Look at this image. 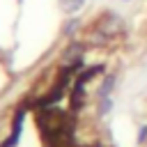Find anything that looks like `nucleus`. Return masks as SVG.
Wrapping results in <instances>:
<instances>
[{"label": "nucleus", "instance_id": "nucleus-1", "mask_svg": "<svg viewBox=\"0 0 147 147\" xmlns=\"http://www.w3.org/2000/svg\"><path fill=\"white\" fill-rule=\"evenodd\" d=\"M119 30H122V18H119V16H115V14H106V16L99 21V32H101V37H103V39L115 37Z\"/></svg>", "mask_w": 147, "mask_h": 147}, {"label": "nucleus", "instance_id": "nucleus-2", "mask_svg": "<svg viewBox=\"0 0 147 147\" xmlns=\"http://www.w3.org/2000/svg\"><path fill=\"white\" fill-rule=\"evenodd\" d=\"M80 55H83V46H80V44H71V46L67 48V53L62 55V62H64V64L80 62Z\"/></svg>", "mask_w": 147, "mask_h": 147}, {"label": "nucleus", "instance_id": "nucleus-3", "mask_svg": "<svg viewBox=\"0 0 147 147\" xmlns=\"http://www.w3.org/2000/svg\"><path fill=\"white\" fill-rule=\"evenodd\" d=\"M57 2H60V9H62L64 14H76V11H80L83 5H85V0H57Z\"/></svg>", "mask_w": 147, "mask_h": 147}, {"label": "nucleus", "instance_id": "nucleus-4", "mask_svg": "<svg viewBox=\"0 0 147 147\" xmlns=\"http://www.w3.org/2000/svg\"><path fill=\"white\" fill-rule=\"evenodd\" d=\"M113 87H115V76H113V74H108V76L103 78L101 87H99V99H101V96H110Z\"/></svg>", "mask_w": 147, "mask_h": 147}, {"label": "nucleus", "instance_id": "nucleus-5", "mask_svg": "<svg viewBox=\"0 0 147 147\" xmlns=\"http://www.w3.org/2000/svg\"><path fill=\"white\" fill-rule=\"evenodd\" d=\"M110 108H113V99H110V96H101V99H99V115L110 113Z\"/></svg>", "mask_w": 147, "mask_h": 147}, {"label": "nucleus", "instance_id": "nucleus-6", "mask_svg": "<svg viewBox=\"0 0 147 147\" xmlns=\"http://www.w3.org/2000/svg\"><path fill=\"white\" fill-rule=\"evenodd\" d=\"M76 28H78V18H71V21H67V25L62 28V32H64V34H71Z\"/></svg>", "mask_w": 147, "mask_h": 147}, {"label": "nucleus", "instance_id": "nucleus-7", "mask_svg": "<svg viewBox=\"0 0 147 147\" xmlns=\"http://www.w3.org/2000/svg\"><path fill=\"white\" fill-rule=\"evenodd\" d=\"M136 140H138V145H145V142H147V124H142V126L138 129V138H136Z\"/></svg>", "mask_w": 147, "mask_h": 147}]
</instances>
